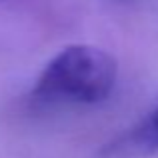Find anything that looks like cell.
Masks as SVG:
<instances>
[{
	"label": "cell",
	"mask_w": 158,
	"mask_h": 158,
	"mask_svg": "<svg viewBox=\"0 0 158 158\" xmlns=\"http://www.w3.org/2000/svg\"><path fill=\"white\" fill-rule=\"evenodd\" d=\"M116 84V60L88 44L62 48L42 68L30 100L38 106H90L106 100Z\"/></svg>",
	"instance_id": "1"
},
{
	"label": "cell",
	"mask_w": 158,
	"mask_h": 158,
	"mask_svg": "<svg viewBox=\"0 0 158 158\" xmlns=\"http://www.w3.org/2000/svg\"><path fill=\"white\" fill-rule=\"evenodd\" d=\"M158 152V108L106 144L98 158H144Z\"/></svg>",
	"instance_id": "2"
}]
</instances>
